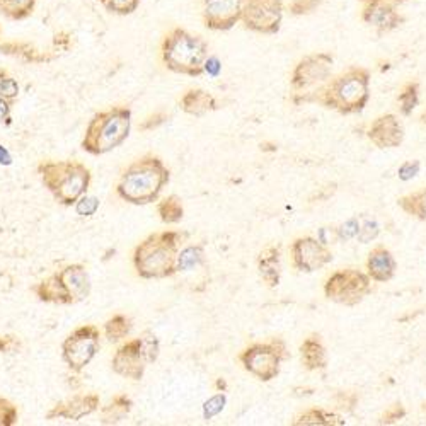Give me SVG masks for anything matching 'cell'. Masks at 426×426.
Segmentation results:
<instances>
[{
    "label": "cell",
    "instance_id": "1",
    "mask_svg": "<svg viewBox=\"0 0 426 426\" xmlns=\"http://www.w3.org/2000/svg\"><path fill=\"white\" fill-rule=\"evenodd\" d=\"M370 80L369 68L353 65L312 93H295L292 101L297 106L302 103L319 104L343 116L358 115L370 101Z\"/></svg>",
    "mask_w": 426,
    "mask_h": 426
},
{
    "label": "cell",
    "instance_id": "2",
    "mask_svg": "<svg viewBox=\"0 0 426 426\" xmlns=\"http://www.w3.org/2000/svg\"><path fill=\"white\" fill-rule=\"evenodd\" d=\"M171 181V171L157 155H144L123 171L116 193L130 205H148L159 198Z\"/></svg>",
    "mask_w": 426,
    "mask_h": 426
},
{
    "label": "cell",
    "instance_id": "3",
    "mask_svg": "<svg viewBox=\"0 0 426 426\" xmlns=\"http://www.w3.org/2000/svg\"><path fill=\"white\" fill-rule=\"evenodd\" d=\"M183 235L176 231L154 232L133 251V267L145 280H162L176 275V260Z\"/></svg>",
    "mask_w": 426,
    "mask_h": 426
},
{
    "label": "cell",
    "instance_id": "4",
    "mask_svg": "<svg viewBox=\"0 0 426 426\" xmlns=\"http://www.w3.org/2000/svg\"><path fill=\"white\" fill-rule=\"evenodd\" d=\"M43 186L60 205L74 206L90 186L89 167L75 160H43L36 167Z\"/></svg>",
    "mask_w": 426,
    "mask_h": 426
},
{
    "label": "cell",
    "instance_id": "5",
    "mask_svg": "<svg viewBox=\"0 0 426 426\" xmlns=\"http://www.w3.org/2000/svg\"><path fill=\"white\" fill-rule=\"evenodd\" d=\"M132 128V111L116 106L96 113L87 125L80 147L90 155H104L115 151L128 138Z\"/></svg>",
    "mask_w": 426,
    "mask_h": 426
},
{
    "label": "cell",
    "instance_id": "6",
    "mask_svg": "<svg viewBox=\"0 0 426 426\" xmlns=\"http://www.w3.org/2000/svg\"><path fill=\"white\" fill-rule=\"evenodd\" d=\"M93 290L90 276L84 264H68L43 280L32 292L45 304L75 305L86 300Z\"/></svg>",
    "mask_w": 426,
    "mask_h": 426
},
{
    "label": "cell",
    "instance_id": "7",
    "mask_svg": "<svg viewBox=\"0 0 426 426\" xmlns=\"http://www.w3.org/2000/svg\"><path fill=\"white\" fill-rule=\"evenodd\" d=\"M209 45L200 36L189 35L184 29H174L166 36L162 45V60L169 70L176 74L200 77L205 72Z\"/></svg>",
    "mask_w": 426,
    "mask_h": 426
},
{
    "label": "cell",
    "instance_id": "8",
    "mask_svg": "<svg viewBox=\"0 0 426 426\" xmlns=\"http://www.w3.org/2000/svg\"><path fill=\"white\" fill-rule=\"evenodd\" d=\"M289 358L290 351L282 338H271L264 343L249 345L239 355V362L244 370L261 382H269L278 377L282 372V363Z\"/></svg>",
    "mask_w": 426,
    "mask_h": 426
},
{
    "label": "cell",
    "instance_id": "9",
    "mask_svg": "<svg viewBox=\"0 0 426 426\" xmlns=\"http://www.w3.org/2000/svg\"><path fill=\"white\" fill-rule=\"evenodd\" d=\"M372 293V278L356 268L334 271L324 283V297L345 307L362 304Z\"/></svg>",
    "mask_w": 426,
    "mask_h": 426
},
{
    "label": "cell",
    "instance_id": "10",
    "mask_svg": "<svg viewBox=\"0 0 426 426\" xmlns=\"http://www.w3.org/2000/svg\"><path fill=\"white\" fill-rule=\"evenodd\" d=\"M101 348V333L94 324L80 326L61 343V358L72 372L80 374L97 355Z\"/></svg>",
    "mask_w": 426,
    "mask_h": 426
},
{
    "label": "cell",
    "instance_id": "11",
    "mask_svg": "<svg viewBox=\"0 0 426 426\" xmlns=\"http://www.w3.org/2000/svg\"><path fill=\"white\" fill-rule=\"evenodd\" d=\"M282 0H247L244 6V26L260 35H276L282 28Z\"/></svg>",
    "mask_w": 426,
    "mask_h": 426
},
{
    "label": "cell",
    "instance_id": "12",
    "mask_svg": "<svg viewBox=\"0 0 426 426\" xmlns=\"http://www.w3.org/2000/svg\"><path fill=\"white\" fill-rule=\"evenodd\" d=\"M333 65L334 58L331 53L320 52L307 55L295 65L292 77H290V86L295 93H302V90L305 93L318 84L326 82L331 77Z\"/></svg>",
    "mask_w": 426,
    "mask_h": 426
},
{
    "label": "cell",
    "instance_id": "13",
    "mask_svg": "<svg viewBox=\"0 0 426 426\" xmlns=\"http://www.w3.org/2000/svg\"><path fill=\"white\" fill-rule=\"evenodd\" d=\"M290 254H292V267L300 273L319 271L327 267L334 258L327 244H322L311 235L295 239L290 247Z\"/></svg>",
    "mask_w": 426,
    "mask_h": 426
},
{
    "label": "cell",
    "instance_id": "14",
    "mask_svg": "<svg viewBox=\"0 0 426 426\" xmlns=\"http://www.w3.org/2000/svg\"><path fill=\"white\" fill-rule=\"evenodd\" d=\"M147 365L148 360L145 356L142 338H135L122 345L116 349L111 362L113 372L125 378H132V380H142Z\"/></svg>",
    "mask_w": 426,
    "mask_h": 426
},
{
    "label": "cell",
    "instance_id": "15",
    "mask_svg": "<svg viewBox=\"0 0 426 426\" xmlns=\"http://www.w3.org/2000/svg\"><path fill=\"white\" fill-rule=\"evenodd\" d=\"M362 6V21L377 31L378 36L391 32L404 24V16L398 12L396 6L384 0H358Z\"/></svg>",
    "mask_w": 426,
    "mask_h": 426
},
{
    "label": "cell",
    "instance_id": "16",
    "mask_svg": "<svg viewBox=\"0 0 426 426\" xmlns=\"http://www.w3.org/2000/svg\"><path fill=\"white\" fill-rule=\"evenodd\" d=\"M203 2H205L203 17L206 28L215 31H227L242 19V10L247 0H203Z\"/></svg>",
    "mask_w": 426,
    "mask_h": 426
},
{
    "label": "cell",
    "instance_id": "17",
    "mask_svg": "<svg viewBox=\"0 0 426 426\" xmlns=\"http://www.w3.org/2000/svg\"><path fill=\"white\" fill-rule=\"evenodd\" d=\"M101 398L94 392L90 394H79L68 400L55 404L52 409L46 413V420H68V421H80L82 418L90 416L96 411H99Z\"/></svg>",
    "mask_w": 426,
    "mask_h": 426
},
{
    "label": "cell",
    "instance_id": "18",
    "mask_svg": "<svg viewBox=\"0 0 426 426\" xmlns=\"http://www.w3.org/2000/svg\"><path fill=\"white\" fill-rule=\"evenodd\" d=\"M367 137L377 148H396L404 142L406 132H404L403 122L392 113L378 116L370 125Z\"/></svg>",
    "mask_w": 426,
    "mask_h": 426
},
{
    "label": "cell",
    "instance_id": "19",
    "mask_svg": "<svg viewBox=\"0 0 426 426\" xmlns=\"http://www.w3.org/2000/svg\"><path fill=\"white\" fill-rule=\"evenodd\" d=\"M398 271V261L385 246H375L367 258V273L374 282H391Z\"/></svg>",
    "mask_w": 426,
    "mask_h": 426
},
{
    "label": "cell",
    "instance_id": "20",
    "mask_svg": "<svg viewBox=\"0 0 426 426\" xmlns=\"http://www.w3.org/2000/svg\"><path fill=\"white\" fill-rule=\"evenodd\" d=\"M258 273L269 289H276L282 280V247L269 246L258 256Z\"/></svg>",
    "mask_w": 426,
    "mask_h": 426
},
{
    "label": "cell",
    "instance_id": "21",
    "mask_svg": "<svg viewBox=\"0 0 426 426\" xmlns=\"http://www.w3.org/2000/svg\"><path fill=\"white\" fill-rule=\"evenodd\" d=\"M300 362L305 370L316 372V370H324L327 367V353L324 347L320 334L312 333L309 334L300 345Z\"/></svg>",
    "mask_w": 426,
    "mask_h": 426
},
{
    "label": "cell",
    "instance_id": "22",
    "mask_svg": "<svg viewBox=\"0 0 426 426\" xmlns=\"http://www.w3.org/2000/svg\"><path fill=\"white\" fill-rule=\"evenodd\" d=\"M181 109L188 115L202 118L206 113L217 109V101L210 93L203 89H191L181 97Z\"/></svg>",
    "mask_w": 426,
    "mask_h": 426
},
{
    "label": "cell",
    "instance_id": "23",
    "mask_svg": "<svg viewBox=\"0 0 426 426\" xmlns=\"http://www.w3.org/2000/svg\"><path fill=\"white\" fill-rule=\"evenodd\" d=\"M293 426H343L347 421L336 413L322 409V407H311V409L302 411L300 414L293 418Z\"/></svg>",
    "mask_w": 426,
    "mask_h": 426
},
{
    "label": "cell",
    "instance_id": "24",
    "mask_svg": "<svg viewBox=\"0 0 426 426\" xmlns=\"http://www.w3.org/2000/svg\"><path fill=\"white\" fill-rule=\"evenodd\" d=\"M133 407V400L130 396L118 394L109 400V404L101 407V423L103 425H116L130 414Z\"/></svg>",
    "mask_w": 426,
    "mask_h": 426
},
{
    "label": "cell",
    "instance_id": "25",
    "mask_svg": "<svg viewBox=\"0 0 426 426\" xmlns=\"http://www.w3.org/2000/svg\"><path fill=\"white\" fill-rule=\"evenodd\" d=\"M206 258H205V249H203L202 244H196V246H188L177 254L176 260V273H188L195 271L196 268L205 267Z\"/></svg>",
    "mask_w": 426,
    "mask_h": 426
},
{
    "label": "cell",
    "instance_id": "26",
    "mask_svg": "<svg viewBox=\"0 0 426 426\" xmlns=\"http://www.w3.org/2000/svg\"><path fill=\"white\" fill-rule=\"evenodd\" d=\"M398 206L416 220L426 222V188L398 198Z\"/></svg>",
    "mask_w": 426,
    "mask_h": 426
},
{
    "label": "cell",
    "instance_id": "27",
    "mask_svg": "<svg viewBox=\"0 0 426 426\" xmlns=\"http://www.w3.org/2000/svg\"><path fill=\"white\" fill-rule=\"evenodd\" d=\"M0 52L21 58V60L28 61V64H43V61H48L53 58L46 53L36 52L32 46L26 45V43H7V45L0 46Z\"/></svg>",
    "mask_w": 426,
    "mask_h": 426
},
{
    "label": "cell",
    "instance_id": "28",
    "mask_svg": "<svg viewBox=\"0 0 426 426\" xmlns=\"http://www.w3.org/2000/svg\"><path fill=\"white\" fill-rule=\"evenodd\" d=\"M157 213L164 224H167V225L180 224L184 217L183 202H181L180 196H176V195L167 196V198H164L162 202H159Z\"/></svg>",
    "mask_w": 426,
    "mask_h": 426
},
{
    "label": "cell",
    "instance_id": "29",
    "mask_svg": "<svg viewBox=\"0 0 426 426\" xmlns=\"http://www.w3.org/2000/svg\"><path fill=\"white\" fill-rule=\"evenodd\" d=\"M398 103L400 115L403 116L413 115L414 108L420 104V82H418V80H409V82L404 84L398 96Z\"/></svg>",
    "mask_w": 426,
    "mask_h": 426
},
{
    "label": "cell",
    "instance_id": "30",
    "mask_svg": "<svg viewBox=\"0 0 426 426\" xmlns=\"http://www.w3.org/2000/svg\"><path fill=\"white\" fill-rule=\"evenodd\" d=\"M130 331H132V319L123 314L113 316L104 324V334H106L109 343H118V341L125 340Z\"/></svg>",
    "mask_w": 426,
    "mask_h": 426
},
{
    "label": "cell",
    "instance_id": "31",
    "mask_svg": "<svg viewBox=\"0 0 426 426\" xmlns=\"http://www.w3.org/2000/svg\"><path fill=\"white\" fill-rule=\"evenodd\" d=\"M35 9V0H0V12L10 19H24Z\"/></svg>",
    "mask_w": 426,
    "mask_h": 426
},
{
    "label": "cell",
    "instance_id": "32",
    "mask_svg": "<svg viewBox=\"0 0 426 426\" xmlns=\"http://www.w3.org/2000/svg\"><path fill=\"white\" fill-rule=\"evenodd\" d=\"M225 404H227V396H225V392H218V394H215L213 398L205 400V404H203V418H205L206 421L213 420L215 416H218V414L224 411Z\"/></svg>",
    "mask_w": 426,
    "mask_h": 426
},
{
    "label": "cell",
    "instance_id": "33",
    "mask_svg": "<svg viewBox=\"0 0 426 426\" xmlns=\"http://www.w3.org/2000/svg\"><path fill=\"white\" fill-rule=\"evenodd\" d=\"M360 218L351 217L348 218L345 224H341L340 227L334 229V235H336L338 242H347L349 239H355L360 232Z\"/></svg>",
    "mask_w": 426,
    "mask_h": 426
},
{
    "label": "cell",
    "instance_id": "34",
    "mask_svg": "<svg viewBox=\"0 0 426 426\" xmlns=\"http://www.w3.org/2000/svg\"><path fill=\"white\" fill-rule=\"evenodd\" d=\"M19 84L16 79L10 77L6 70L0 68V97H6V99L14 101L19 96Z\"/></svg>",
    "mask_w": 426,
    "mask_h": 426
},
{
    "label": "cell",
    "instance_id": "35",
    "mask_svg": "<svg viewBox=\"0 0 426 426\" xmlns=\"http://www.w3.org/2000/svg\"><path fill=\"white\" fill-rule=\"evenodd\" d=\"M324 0H292L289 6V12L292 16H309V14L316 12Z\"/></svg>",
    "mask_w": 426,
    "mask_h": 426
},
{
    "label": "cell",
    "instance_id": "36",
    "mask_svg": "<svg viewBox=\"0 0 426 426\" xmlns=\"http://www.w3.org/2000/svg\"><path fill=\"white\" fill-rule=\"evenodd\" d=\"M19 421L17 407L9 399L0 398V426H14Z\"/></svg>",
    "mask_w": 426,
    "mask_h": 426
},
{
    "label": "cell",
    "instance_id": "37",
    "mask_svg": "<svg viewBox=\"0 0 426 426\" xmlns=\"http://www.w3.org/2000/svg\"><path fill=\"white\" fill-rule=\"evenodd\" d=\"M140 338H142V343H144V351H145V356H147L148 363H154L155 360L159 358V353H160V343H159L157 336H155L152 331H145Z\"/></svg>",
    "mask_w": 426,
    "mask_h": 426
},
{
    "label": "cell",
    "instance_id": "38",
    "mask_svg": "<svg viewBox=\"0 0 426 426\" xmlns=\"http://www.w3.org/2000/svg\"><path fill=\"white\" fill-rule=\"evenodd\" d=\"M406 414H407L406 407H404L400 403H396L380 414V418H378V425H396L399 423V421H403L404 418H406Z\"/></svg>",
    "mask_w": 426,
    "mask_h": 426
},
{
    "label": "cell",
    "instance_id": "39",
    "mask_svg": "<svg viewBox=\"0 0 426 426\" xmlns=\"http://www.w3.org/2000/svg\"><path fill=\"white\" fill-rule=\"evenodd\" d=\"M109 12L115 14H132L138 7L140 0H101Z\"/></svg>",
    "mask_w": 426,
    "mask_h": 426
},
{
    "label": "cell",
    "instance_id": "40",
    "mask_svg": "<svg viewBox=\"0 0 426 426\" xmlns=\"http://www.w3.org/2000/svg\"><path fill=\"white\" fill-rule=\"evenodd\" d=\"M378 234H380V225L377 224V220H374V218H367V220L360 225V232L356 238H358L362 244H367L377 239Z\"/></svg>",
    "mask_w": 426,
    "mask_h": 426
},
{
    "label": "cell",
    "instance_id": "41",
    "mask_svg": "<svg viewBox=\"0 0 426 426\" xmlns=\"http://www.w3.org/2000/svg\"><path fill=\"white\" fill-rule=\"evenodd\" d=\"M97 210H99V200H97L96 196L84 195L82 198L75 203V212H77L80 217H93Z\"/></svg>",
    "mask_w": 426,
    "mask_h": 426
},
{
    "label": "cell",
    "instance_id": "42",
    "mask_svg": "<svg viewBox=\"0 0 426 426\" xmlns=\"http://www.w3.org/2000/svg\"><path fill=\"white\" fill-rule=\"evenodd\" d=\"M421 171V162L420 160H406L404 164H400L399 169H398V177L400 181H404V183H407V181L414 180V177L420 174Z\"/></svg>",
    "mask_w": 426,
    "mask_h": 426
},
{
    "label": "cell",
    "instance_id": "43",
    "mask_svg": "<svg viewBox=\"0 0 426 426\" xmlns=\"http://www.w3.org/2000/svg\"><path fill=\"white\" fill-rule=\"evenodd\" d=\"M334 403H336V406L340 407V409L347 411V413H351V411L355 409L356 404H358V394L349 391H340L336 392V396H334Z\"/></svg>",
    "mask_w": 426,
    "mask_h": 426
},
{
    "label": "cell",
    "instance_id": "44",
    "mask_svg": "<svg viewBox=\"0 0 426 426\" xmlns=\"http://www.w3.org/2000/svg\"><path fill=\"white\" fill-rule=\"evenodd\" d=\"M167 119H169V115H167V113L157 111V113H154V115L147 116V118L142 122L140 130H142V132H152V130L159 128L160 125H164Z\"/></svg>",
    "mask_w": 426,
    "mask_h": 426
},
{
    "label": "cell",
    "instance_id": "45",
    "mask_svg": "<svg viewBox=\"0 0 426 426\" xmlns=\"http://www.w3.org/2000/svg\"><path fill=\"white\" fill-rule=\"evenodd\" d=\"M21 348V341L16 336H0V353H12Z\"/></svg>",
    "mask_w": 426,
    "mask_h": 426
},
{
    "label": "cell",
    "instance_id": "46",
    "mask_svg": "<svg viewBox=\"0 0 426 426\" xmlns=\"http://www.w3.org/2000/svg\"><path fill=\"white\" fill-rule=\"evenodd\" d=\"M203 68H205V72L209 75H212V77H217V75L220 74V70H222V64L217 57H210L205 60V65H203Z\"/></svg>",
    "mask_w": 426,
    "mask_h": 426
},
{
    "label": "cell",
    "instance_id": "47",
    "mask_svg": "<svg viewBox=\"0 0 426 426\" xmlns=\"http://www.w3.org/2000/svg\"><path fill=\"white\" fill-rule=\"evenodd\" d=\"M10 111H12V101L0 97V122L10 123Z\"/></svg>",
    "mask_w": 426,
    "mask_h": 426
},
{
    "label": "cell",
    "instance_id": "48",
    "mask_svg": "<svg viewBox=\"0 0 426 426\" xmlns=\"http://www.w3.org/2000/svg\"><path fill=\"white\" fill-rule=\"evenodd\" d=\"M12 155H10V152L7 151L6 147H3L2 144H0V166H12Z\"/></svg>",
    "mask_w": 426,
    "mask_h": 426
},
{
    "label": "cell",
    "instance_id": "49",
    "mask_svg": "<svg viewBox=\"0 0 426 426\" xmlns=\"http://www.w3.org/2000/svg\"><path fill=\"white\" fill-rule=\"evenodd\" d=\"M215 389H217L218 392H227V380L225 378H217L215 380Z\"/></svg>",
    "mask_w": 426,
    "mask_h": 426
},
{
    "label": "cell",
    "instance_id": "50",
    "mask_svg": "<svg viewBox=\"0 0 426 426\" xmlns=\"http://www.w3.org/2000/svg\"><path fill=\"white\" fill-rule=\"evenodd\" d=\"M276 145H273V144H261V151L263 152H268V151H271V152H275L276 151Z\"/></svg>",
    "mask_w": 426,
    "mask_h": 426
},
{
    "label": "cell",
    "instance_id": "51",
    "mask_svg": "<svg viewBox=\"0 0 426 426\" xmlns=\"http://www.w3.org/2000/svg\"><path fill=\"white\" fill-rule=\"evenodd\" d=\"M384 2H389V3H392V6H403V3H406L407 0H384Z\"/></svg>",
    "mask_w": 426,
    "mask_h": 426
},
{
    "label": "cell",
    "instance_id": "52",
    "mask_svg": "<svg viewBox=\"0 0 426 426\" xmlns=\"http://www.w3.org/2000/svg\"><path fill=\"white\" fill-rule=\"evenodd\" d=\"M420 122H421V123H423V125L426 126V111H423V113H421V116H420Z\"/></svg>",
    "mask_w": 426,
    "mask_h": 426
},
{
    "label": "cell",
    "instance_id": "53",
    "mask_svg": "<svg viewBox=\"0 0 426 426\" xmlns=\"http://www.w3.org/2000/svg\"><path fill=\"white\" fill-rule=\"evenodd\" d=\"M423 411H425V413H426V403L423 404Z\"/></svg>",
    "mask_w": 426,
    "mask_h": 426
}]
</instances>
